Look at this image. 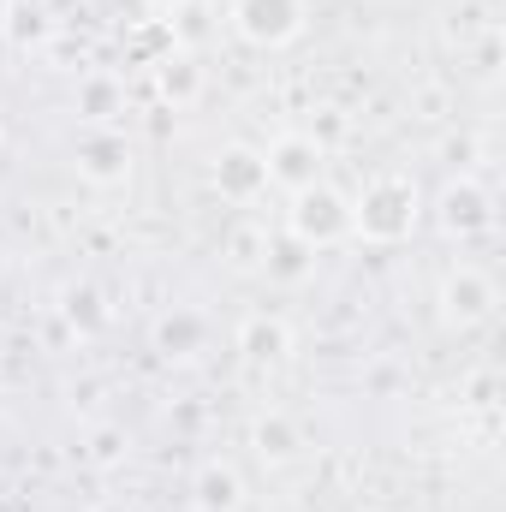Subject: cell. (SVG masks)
Segmentation results:
<instances>
[{
	"label": "cell",
	"instance_id": "obj_18",
	"mask_svg": "<svg viewBox=\"0 0 506 512\" xmlns=\"http://www.w3.org/2000/svg\"><path fill=\"white\" fill-rule=\"evenodd\" d=\"M126 459H131L126 423H96V429L84 435V465H96V471H120Z\"/></svg>",
	"mask_w": 506,
	"mask_h": 512
},
{
	"label": "cell",
	"instance_id": "obj_14",
	"mask_svg": "<svg viewBox=\"0 0 506 512\" xmlns=\"http://www.w3.org/2000/svg\"><path fill=\"white\" fill-rule=\"evenodd\" d=\"M191 507L197 512H239L245 507V477L227 459H203L191 471Z\"/></svg>",
	"mask_w": 506,
	"mask_h": 512
},
{
	"label": "cell",
	"instance_id": "obj_16",
	"mask_svg": "<svg viewBox=\"0 0 506 512\" xmlns=\"http://www.w3.org/2000/svg\"><path fill=\"white\" fill-rule=\"evenodd\" d=\"M262 274L274 280V286H304L310 274H316V251L310 245H298L286 227L280 233H268V256H262Z\"/></svg>",
	"mask_w": 506,
	"mask_h": 512
},
{
	"label": "cell",
	"instance_id": "obj_23",
	"mask_svg": "<svg viewBox=\"0 0 506 512\" xmlns=\"http://www.w3.org/2000/svg\"><path fill=\"white\" fill-rule=\"evenodd\" d=\"M477 149H483V143H477L471 131H453V137L441 143V155H447V161H453L459 173H471V161H477Z\"/></svg>",
	"mask_w": 506,
	"mask_h": 512
},
{
	"label": "cell",
	"instance_id": "obj_24",
	"mask_svg": "<svg viewBox=\"0 0 506 512\" xmlns=\"http://www.w3.org/2000/svg\"><path fill=\"white\" fill-rule=\"evenodd\" d=\"M143 6H149V12H155V18H167V12H185V6H191V0H143Z\"/></svg>",
	"mask_w": 506,
	"mask_h": 512
},
{
	"label": "cell",
	"instance_id": "obj_11",
	"mask_svg": "<svg viewBox=\"0 0 506 512\" xmlns=\"http://www.w3.org/2000/svg\"><path fill=\"white\" fill-rule=\"evenodd\" d=\"M149 84H155V96H161L173 114H185V108H197V102H203L209 72H203V60H197L191 48H173L167 60H155V66H149Z\"/></svg>",
	"mask_w": 506,
	"mask_h": 512
},
{
	"label": "cell",
	"instance_id": "obj_3",
	"mask_svg": "<svg viewBox=\"0 0 506 512\" xmlns=\"http://www.w3.org/2000/svg\"><path fill=\"white\" fill-rule=\"evenodd\" d=\"M435 316H441V328L447 334H483L495 316H501V286H495V274L489 268H477V262H459V268H447L441 274V292H435Z\"/></svg>",
	"mask_w": 506,
	"mask_h": 512
},
{
	"label": "cell",
	"instance_id": "obj_1",
	"mask_svg": "<svg viewBox=\"0 0 506 512\" xmlns=\"http://www.w3.org/2000/svg\"><path fill=\"white\" fill-rule=\"evenodd\" d=\"M423 227V185L411 173H376L364 179V191L352 197V239L393 251Z\"/></svg>",
	"mask_w": 506,
	"mask_h": 512
},
{
	"label": "cell",
	"instance_id": "obj_7",
	"mask_svg": "<svg viewBox=\"0 0 506 512\" xmlns=\"http://www.w3.org/2000/svg\"><path fill=\"white\" fill-rule=\"evenodd\" d=\"M209 185H215V197L233 203V209L262 203V197H268V161H262V149H256V143H227V149L209 161Z\"/></svg>",
	"mask_w": 506,
	"mask_h": 512
},
{
	"label": "cell",
	"instance_id": "obj_5",
	"mask_svg": "<svg viewBox=\"0 0 506 512\" xmlns=\"http://www.w3.org/2000/svg\"><path fill=\"white\" fill-rule=\"evenodd\" d=\"M435 227L441 239L453 245H471V239H489L495 233V191L477 179V173H453L441 191H435Z\"/></svg>",
	"mask_w": 506,
	"mask_h": 512
},
{
	"label": "cell",
	"instance_id": "obj_17",
	"mask_svg": "<svg viewBox=\"0 0 506 512\" xmlns=\"http://www.w3.org/2000/svg\"><path fill=\"white\" fill-rule=\"evenodd\" d=\"M221 256H227V268L233 274H262V256H268V227L262 221H233L227 227V239H221Z\"/></svg>",
	"mask_w": 506,
	"mask_h": 512
},
{
	"label": "cell",
	"instance_id": "obj_9",
	"mask_svg": "<svg viewBox=\"0 0 506 512\" xmlns=\"http://www.w3.org/2000/svg\"><path fill=\"white\" fill-rule=\"evenodd\" d=\"M233 352L251 364V370H280L292 358V322L274 316V310H251L233 334Z\"/></svg>",
	"mask_w": 506,
	"mask_h": 512
},
{
	"label": "cell",
	"instance_id": "obj_6",
	"mask_svg": "<svg viewBox=\"0 0 506 512\" xmlns=\"http://www.w3.org/2000/svg\"><path fill=\"white\" fill-rule=\"evenodd\" d=\"M262 161H268V191H286V197L328 179V149H322L310 131H280V137L262 149Z\"/></svg>",
	"mask_w": 506,
	"mask_h": 512
},
{
	"label": "cell",
	"instance_id": "obj_25",
	"mask_svg": "<svg viewBox=\"0 0 506 512\" xmlns=\"http://www.w3.org/2000/svg\"><path fill=\"white\" fill-rule=\"evenodd\" d=\"M12 6H18V0H0V36H6V24H12Z\"/></svg>",
	"mask_w": 506,
	"mask_h": 512
},
{
	"label": "cell",
	"instance_id": "obj_22",
	"mask_svg": "<svg viewBox=\"0 0 506 512\" xmlns=\"http://www.w3.org/2000/svg\"><path fill=\"white\" fill-rule=\"evenodd\" d=\"M304 131H310L322 149H334V143L346 137V114H340V108H316V126H304Z\"/></svg>",
	"mask_w": 506,
	"mask_h": 512
},
{
	"label": "cell",
	"instance_id": "obj_19",
	"mask_svg": "<svg viewBox=\"0 0 506 512\" xmlns=\"http://www.w3.org/2000/svg\"><path fill=\"white\" fill-rule=\"evenodd\" d=\"M126 48L137 54V66H155V60H167V54H173V48H185V42H179L173 18H143V24L126 36Z\"/></svg>",
	"mask_w": 506,
	"mask_h": 512
},
{
	"label": "cell",
	"instance_id": "obj_12",
	"mask_svg": "<svg viewBox=\"0 0 506 512\" xmlns=\"http://www.w3.org/2000/svg\"><path fill=\"white\" fill-rule=\"evenodd\" d=\"M126 102H131L126 78H114V72H84L78 90H72V114H78L90 131H114L120 114H126Z\"/></svg>",
	"mask_w": 506,
	"mask_h": 512
},
{
	"label": "cell",
	"instance_id": "obj_20",
	"mask_svg": "<svg viewBox=\"0 0 506 512\" xmlns=\"http://www.w3.org/2000/svg\"><path fill=\"white\" fill-rule=\"evenodd\" d=\"M6 42H18V48H48V42H54V24H48L42 12H30V6H12Z\"/></svg>",
	"mask_w": 506,
	"mask_h": 512
},
{
	"label": "cell",
	"instance_id": "obj_13",
	"mask_svg": "<svg viewBox=\"0 0 506 512\" xmlns=\"http://www.w3.org/2000/svg\"><path fill=\"white\" fill-rule=\"evenodd\" d=\"M251 453L268 471H286L304 459V429L286 417V411H256L251 417Z\"/></svg>",
	"mask_w": 506,
	"mask_h": 512
},
{
	"label": "cell",
	"instance_id": "obj_27",
	"mask_svg": "<svg viewBox=\"0 0 506 512\" xmlns=\"http://www.w3.org/2000/svg\"><path fill=\"white\" fill-rule=\"evenodd\" d=\"M0 155H6V131H0Z\"/></svg>",
	"mask_w": 506,
	"mask_h": 512
},
{
	"label": "cell",
	"instance_id": "obj_2",
	"mask_svg": "<svg viewBox=\"0 0 506 512\" xmlns=\"http://www.w3.org/2000/svg\"><path fill=\"white\" fill-rule=\"evenodd\" d=\"M298 245H310V251H340V245H352V197L340 191V185H310V191H292L286 197V221H280Z\"/></svg>",
	"mask_w": 506,
	"mask_h": 512
},
{
	"label": "cell",
	"instance_id": "obj_4",
	"mask_svg": "<svg viewBox=\"0 0 506 512\" xmlns=\"http://www.w3.org/2000/svg\"><path fill=\"white\" fill-rule=\"evenodd\" d=\"M227 24L233 36L256 48V54H280L304 36L310 24V6L304 0H227Z\"/></svg>",
	"mask_w": 506,
	"mask_h": 512
},
{
	"label": "cell",
	"instance_id": "obj_26",
	"mask_svg": "<svg viewBox=\"0 0 506 512\" xmlns=\"http://www.w3.org/2000/svg\"><path fill=\"white\" fill-rule=\"evenodd\" d=\"M90 512H126V507L120 501H102V507H90Z\"/></svg>",
	"mask_w": 506,
	"mask_h": 512
},
{
	"label": "cell",
	"instance_id": "obj_8",
	"mask_svg": "<svg viewBox=\"0 0 506 512\" xmlns=\"http://www.w3.org/2000/svg\"><path fill=\"white\" fill-rule=\"evenodd\" d=\"M72 167H78V179L84 185H96V191H120L131 179V167H137V155H131L126 131H84L78 143H72Z\"/></svg>",
	"mask_w": 506,
	"mask_h": 512
},
{
	"label": "cell",
	"instance_id": "obj_21",
	"mask_svg": "<svg viewBox=\"0 0 506 512\" xmlns=\"http://www.w3.org/2000/svg\"><path fill=\"white\" fill-rule=\"evenodd\" d=\"M471 78L477 84H495L501 78V30H483L477 48H471Z\"/></svg>",
	"mask_w": 506,
	"mask_h": 512
},
{
	"label": "cell",
	"instance_id": "obj_15",
	"mask_svg": "<svg viewBox=\"0 0 506 512\" xmlns=\"http://www.w3.org/2000/svg\"><path fill=\"white\" fill-rule=\"evenodd\" d=\"M60 322H66L78 340H96V334L114 322V310H108L102 286H90V280H72V286H60Z\"/></svg>",
	"mask_w": 506,
	"mask_h": 512
},
{
	"label": "cell",
	"instance_id": "obj_10",
	"mask_svg": "<svg viewBox=\"0 0 506 512\" xmlns=\"http://www.w3.org/2000/svg\"><path fill=\"white\" fill-rule=\"evenodd\" d=\"M149 346L167 358V364H191L203 346H209V316L191 310V304H173L149 322Z\"/></svg>",
	"mask_w": 506,
	"mask_h": 512
}]
</instances>
